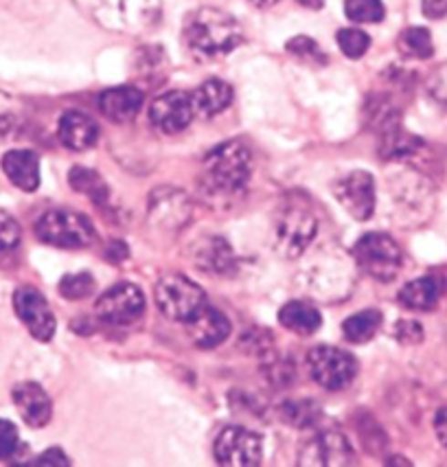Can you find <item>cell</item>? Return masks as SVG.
I'll return each instance as SVG.
<instances>
[{
  "label": "cell",
  "instance_id": "obj_1",
  "mask_svg": "<svg viewBox=\"0 0 447 467\" xmlns=\"http://www.w3.org/2000/svg\"><path fill=\"white\" fill-rule=\"evenodd\" d=\"M250 150L242 140H226L202 161L200 192L215 206H228L246 192L250 181Z\"/></svg>",
  "mask_w": 447,
  "mask_h": 467
},
{
  "label": "cell",
  "instance_id": "obj_2",
  "mask_svg": "<svg viewBox=\"0 0 447 467\" xmlns=\"http://www.w3.org/2000/svg\"><path fill=\"white\" fill-rule=\"evenodd\" d=\"M182 34L189 51L204 59L226 56L244 42L237 20L215 7H200L189 14Z\"/></svg>",
  "mask_w": 447,
  "mask_h": 467
},
{
  "label": "cell",
  "instance_id": "obj_3",
  "mask_svg": "<svg viewBox=\"0 0 447 467\" xmlns=\"http://www.w3.org/2000/svg\"><path fill=\"white\" fill-rule=\"evenodd\" d=\"M318 220L314 211L301 200H287L276 211L275 228H272V246L283 259H296L312 246Z\"/></svg>",
  "mask_w": 447,
  "mask_h": 467
},
{
  "label": "cell",
  "instance_id": "obj_4",
  "mask_svg": "<svg viewBox=\"0 0 447 467\" xmlns=\"http://www.w3.org/2000/svg\"><path fill=\"white\" fill-rule=\"evenodd\" d=\"M353 262L370 279L389 284L401 268V248L386 233L370 231L353 246Z\"/></svg>",
  "mask_w": 447,
  "mask_h": 467
},
{
  "label": "cell",
  "instance_id": "obj_5",
  "mask_svg": "<svg viewBox=\"0 0 447 467\" xmlns=\"http://www.w3.org/2000/svg\"><path fill=\"white\" fill-rule=\"evenodd\" d=\"M37 240L56 248H88L95 242V228L86 215L75 211H47L36 222Z\"/></svg>",
  "mask_w": 447,
  "mask_h": 467
},
{
  "label": "cell",
  "instance_id": "obj_6",
  "mask_svg": "<svg viewBox=\"0 0 447 467\" xmlns=\"http://www.w3.org/2000/svg\"><path fill=\"white\" fill-rule=\"evenodd\" d=\"M154 298L162 317H167L169 320H178V323H187L189 318H193L209 303L204 290L195 281L178 273L165 275L158 281L154 287Z\"/></svg>",
  "mask_w": 447,
  "mask_h": 467
},
{
  "label": "cell",
  "instance_id": "obj_7",
  "mask_svg": "<svg viewBox=\"0 0 447 467\" xmlns=\"http://www.w3.org/2000/svg\"><path fill=\"white\" fill-rule=\"evenodd\" d=\"M307 371L316 384L327 390H342L358 376V360L338 347H314L307 354Z\"/></svg>",
  "mask_w": 447,
  "mask_h": 467
},
{
  "label": "cell",
  "instance_id": "obj_8",
  "mask_svg": "<svg viewBox=\"0 0 447 467\" xmlns=\"http://www.w3.org/2000/svg\"><path fill=\"white\" fill-rule=\"evenodd\" d=\"M193 215V202L182 189L176 187H158L150 193L147 202V217L150 224L165 233H178L191 222Z\"/></svg>",
  "mask_w": 447,
  "mask_h": 467
},
{
  "label": "cell",
  "instance_id": "obj_9",
  "mask_svg": "<svg viewBox=\"0 0 447 467\" xmlns=\"http://www.w3.org/2000/svg\"><path fill=\"white\" fill-rule=\"evenodd\" d=\"M213 452H215V461L220 465L257 467L261 463V456H264V445H261L257 432L242 426H231L217 434Z\"/></svg>",
  "mask_w": 447,
  "mask_h": 467
},
{
  "label": "cell",
  "instance_id": "obj_10",
  "mask_svg": "<svg viewBox=\"0 0 447 467\" xmlns=\"http://www.w3.org/2000/svg\"><path fill=\"white\" fill-rule=\"evenodd\" d=\"M145 312V295L139 285L117 284L108 287L97 301V317L110 325H132L143 317Z\"/></svg>",
  "mask_w": 447,
  "mask_h": 467
},
{
  "label": "cell",
  "instance_id": "obj_11",
  "mask_svg": "<svg viewBox=\"0 0 447 467\" xmlns=\"http://www.w3.org/2000/svg\"><path fill=\"white\" fill-rule=\"evenodd\" d=\"M14 309L18 318L23 320L25 327L37 342H48L56 336L57 323L56 314L48 307V301L37 287L20 285L14 292Z\"/></svg>",
  "mask_w": 447,
  "mask_h": 467
},
{
  "label": "cell",
  "instance_id": "obj_12",
  "mask_svg": "<svg viewBox=\"0 0 447 467\" xmlns=\"http://www.w3.org/2000/svg\"><path fill=\"white\" fill-rule=\"evenodd\" d=\"M334 195L353 220L367 222L375 211V181L369 171H351L334 182Z\"/></svg>",
  "mask_w": 447,
  "mask_h": 467
},
{
  "label": "cell",
  "instance_id": "obj_13",
  "mask_svg": "<svg viewBox=\"0 0 447 467\" xmlns=\"http://www.w3.org/2000/svg\"><path fill=\"white\" fill-rule=\"evenodd\" d=\"M298 465L307 467H342L356 465V452L348 439L340 432H320L303 445Z\"/></svg>",
  "mask_w": 447,
  "mask_h": 467
},
{
  "label": "cell",
  "instance_id": "obj_14",
  "mask_svg": "<svg viewBox=\"0 0 447 467\" xmlns=\"http://www.w3.org/2000/svg\"><path fill=\"white\" fill-rule=\"evenodd\" d=\"M193 101L182 90H172L156 97L150 106V121L162 134H178L189 128L193 119Z\"/></svg>",
  "mask_w": 447,
  "mask_h": 467
},
{
  "label": "cell",
  "instance_id": "obj_15",
  "mask_svg": "<svg viewBox=\"0 0 447 467\" xmlns=\"http://www.w3.org/2000/svg\"><path fill=\"white\" fill-rule=\"evenodd\" d=\"M191 259L204 273L215 276H233L237 270V257L231 244L220 235L204 237L191 248Z\"/></svg>",
  "mask_w": 447,
  "mask_h": 467
},
{
  "label": "cell",
  "instance_id": "obj_16",
  "mask_svg": "<svg viewBox=\"0 0 447 467\" xmlns=\"http://www.w3.org/2000/svg\"><path fill=\"white\" fill-rule=\"evenodd\" d=\"M184 325H187L191 342L200 349H215L231 336V320L220 309L211 307L209 303Z\"/></svg>",
  "mask_w": 447,
  "mask_h": 467
},
{
  "label": "cell",
  "instance_id": "obj_17",
  "mask_svg": "<svg viewBox=\"0 0 447 467\" xmlns=\"http://www.w3.org/2000/svg\"><path fill=\"white\" fill-rule=\"evenodd\" d=\"M12 400L29 428H45L53 417V404L47 390L36 382H23L12 390Z\"/></svg>",
  "mask_w": 447,
  "mask_h": 467
},
{
  "label": "cell",
  "instance_id": "obj_18",
  "mask_svg": "<svg viewBox=\"0 0 447 467\" xmlns=\"http://www.w3.org/2000/svg\"><path fill=\"white\" fill-rule=\"evenodd\" d=\"M59 143L73 151H86L99 139V126L88 114L79 110H68L59 117L57 126Z\"/></svg>",
  "mask_w": 447,
  "mask_h": 467
},
{
  "label": "cell",
  "instance_id": "obj_19",
  "mask_svg": "<svg viewBox=\"0 0 447 467\" xmlns=\"http://www.w3.org/2000/svg\"><path fill=\"white\" fill-rule=\"evenodd\" d=\"M145 95L136 86H114L99 95V110L108 121L128 123L143 108Z\"/></svg>",
  "mask_w": 447,
  "mask_h": 467
},
{
  "label": "cell",
  "instance_id": "obj_20",
  "mask_svg": "<svg viewBox=\"0 0 447 467\" xmlns=\"http://www.w3.org/2000/svg\"><path fill=\"white\" fill-rule=\"evenodd\" d=\"M5 176L20 192H36L40 187V159L31 150H9L0 161Z\"/></svg>",
  "mask_w": 447,
  "mask_h": 467
},
{
  "label": "cell",
  "instance_id": "obj_21",
  "mask_svg": "<svg viewBox=\"0 0 447 467\" xmlns=\"http://www.w3.org/2000/svg\"><path fill=\"white\" fill-rule=\"evenodd\" d=\"M193 110L202 119H213L233 103V88L222 79H206L191 95Z\"/></svg>",
  "mask_w": 447,
  "mask_h": 467
},
{
  "label": "cell",
  "instance_id": "obj_22",
  "mask_svg": "<svg viewBox=\"0 0 447 467\" xmlns=\"http://www.w3.org/2000/svg\"><path fill=\"white\" fill-rule=\"evenodd\" d=\"M441 296V285L434 276H421V279H414L411 284H406L400 290V303L406 309L412 312H430L436 307Z\"/></svg>",
  "mask_w": 447,
  "mask_h": 467
},
{
  "label": "cell",
  "instance_id": "obj_23",
  "mask_svg": "<svg viewBox=\"0 0 447 467\" xmlns=\"http://www.w3.org/2000/svg\"><path fill=\"white\" fill-rule=\"evenodd\" d=\"M279 323L286 329L294 331V334L309 336L314 331H318L320 323H323V317L314 306L303 301H290L281 307L279 312Z\"/></svg>",
  "mask_w": 447,
  "mask_h": 467
},
{
  "label": "cell",
  "instance_id": "obj_24",
  "mask_svg": "<svg viewBox=\"0 0 447 467\" xmlns=\"http://www.w3.org/2000/svg\"><path fill=\"white\" fill-rule=\"evenodd\" d=\"M68 182L78 193L88 195L97 206L108 204V200H110V189H108L106 181H103L99 171L90 170V167H84V165L73 167L68 173Z\"/></svg>",
  "mask_w": 447,
  "mask_h": 467
},
{
  "label": "cell",
  "instance_id": "obj_25",
  "mask_svg": "<svg viewBox=\"0 0 447 467\" xmlns=\"http://www.w3.org/2000/svg\"><path fill=\"white\" fill-rule=\"evenodd\" d=\"M381 327V312L379 309L370 307V309H364V312H358L353 314V317H348L345 323H342V334H345V338L348 342H353V345H362V342H369L373 338L375 334H378Z\"/></svg>",
  "mask_w": 447,
  "mask_h": 467
},
{
  "label": "cell",
  "instance_id": "obj_26",
  "mask_svg": "<svg viewBox=\"0 0 447 467\" xmlns=\"http://www.w3.org/2000/svg\"><path fill=\"white\" fill-rule=\"evenodd\" d=\"M264 362H261V368H264L265 379L276 389H286L296 379V367L292 365V360H287L286 356L275 354V351H265Z\"/></svg>",
  "mask_w": 447,
  "mask_h": 467
},
{
  "label": "cell",
  "instance_id": "obj_27",
  "mask_svg": "<svg viewBox=\"0 0 447 467\" xmlns=\"http://www.w3.org/2000/svg\"><path fill=\"white\" fill-rule=\"evenodd\" d=\"M397 47L403 56L414 57V59H428L432 57L434 53V45H432V36H430L428 29L423 26H411L400 36L397 40Z\"/></svg>",
  "mask_w": 447,
  "mask_h": 467
},
{
  "label": "cell",
  "instance_id": "obj_28",
  "mask_svg": "<svg viewBox=\"0 0 447 467\" xmlns=\"http://www.w3.org/2000/svg\"><path fill=\"white\" fill-rule=\"evenodd\" d=\"M345 14L353 23L373 25L384 20L386 7L381 0H345Z\"/></svg>",
  "mask_w": 447,
  "mask_h": 467
},
{
  "label": "cell",
  "instance_id": "obj_29",
  "mask_svg": "<svg viewBox=\"0 0 447 467\" xmlns=\"http://www.w3.org/2000/svg\"><path fill=\"white\" fill-rule=\"evenodd\" d=\"M95 276L81 270V273L67 275L59 281V295L68 301H81V298H88L95 292Z\"/></svg>",
  "mask_w": 447,
  "mask_h": 467
},
{
  "label": "cell",
  "instance_id": "obj_30",
  "mask_svg": "<svg viewBox=\"0 0 447 467\" xmlns=\"http://www.w3.org/2000/svg\"><path fill=\"white\" fill-rule=\"evenodd\" d=\"M286 48L290 56L301 59V62L316 64V67H325L327 59H329L323 53V48L318 47V42L312 40V37H307V36L292 37V40L286 45Z\"/></svg>",
  "mask_w": 447,
  "mask_h": 467
},
{
  "label": "cell",
  "instance_id": "obj_31",
  "mask_svg": "<svg viewBox=\"0 0 447 467\" xmlns=\"http://www.w3.org/2000/svg\"><path fill=\"white\" fill-rule=\"evenodd\" d=\"M336 40L340 51L351 59H359L370 47V37L369 34H364L362 29H340L338 31Z\"/></svg>",
  "mask_w": 447,
  "mask_h": 467
},
{
  "label": "cell",
  "instance_id": "obj_32",
  "mask_svg": "<svg viewBox=\"0 0 447 467\" xmlns=\"http://www.w3.org/2000/svg\"><path fill=\"white\" fill-rule=\"evenodd\" d=\"M281 412L283 420L298 428H307L309 423H314L320 415L318 406L312 404V401H287V404H283Z\"/></svg>",
  "mask_w": 447,
  "mask_h": 467
},
{
  "label": "cell",
  "instance_id": "obj_33",
  "mask_svg": "<svg viewBox=\"0 0 447 467\" xmlns=\"http://www.w3.org/2000/svg\"><path fill=\"white\" fill-rule=\"evenodd\" d=\"M23 240V228L7 211L0 209V254L14 253Z\"/></svg>",
  "mask_w": 447,
  "mask_h": 467
},
{
  "label": "cell",
  "instance_id": "obj_34",
  "mask_svg": "<svg viewBox=\"0 0 447 467\" xmlns=\"http://www.w3.org/2000/svg\"><path fill=\"white\" fill-rule=\"evenodd\" d=\"M20 437H18V428L14 426L12 421L0 420V461L12 459L18 450Z\"/></svg>",
  "mask_w": 447,
  "mask_h": 467
},
{
  "label": "cell",
  "instance_id": "obj_35",
  "mask_svg": "<svg viewBox=\"0 0 447 467\" xmlns=\"http://www.w3.org/2000/svg\"><path fill=\"white\" fill-rule=\"evenodd\" d=\"M395 336H397V340L411 342V345H414V342H421L423 329H421V325L414 323V320H400L395 327Z\"/></svg>",
  "mask_w": 447,
  "mask_h": 467
},
{
  "label": "cell",
  "instance_id": "obj_36",
  "mask_svg": "<svg viewBox=\"0 0 447 467\" xmlns=\"http://www.w3.org/2000/svg\"><path fill=\"white\" fill-rule=\"evenodd\" d=\"M31 465H42V467H47V465H51V467H67V465H70V459H68V456L64 454L59 448H51V450H47V452H42L40 456H37V459H36Z\"/></svg>",
  "mask_w": 447,
  "mask_h": 467
},
{
  "label": "cell",
  "instance_id": "obj_37",
  "mask_svg": "<svg viewBox=\"0 0 447 467\" xmlns=\"http://www.w3.org/2000/svg\"><path fill=\"white\" fill-rule=\"evenodd\" d=\"M423 16L430 20H439L447 16V0H423L421 3Z\"/></svg>",
  "mask_w": 447,
  "mask_h": 467
},
{
  "label": "cell",
  "instance_id": "obj_38",
  "mask_svg": "<svg viewBox=\"0 0 447 467\" xmlns=\"http://www.w3.org/2000/svg\"><path fill=\"white\" fill-rule=\"evenodd\" d=\"M434 432L439 441L447 448V409H441L434 417Z\"/></svg>",
  "mask_w": 447,
  "mask_h": 467
},
{
  "label": "cell",
  "instance_id": "obj_39",
  "mask_svg": "<svg viewBox=\"0 0 447 467\" xmlns=\"http://www.w3.org/2000/svg\"><path fill=\"white\" fill-rule=\"evenodd\" d=\"M128 246H125L123 242H114L110 248H108V259H112V262H123V259H128Z\"/></svg>",
  "mask_w": 447,
  "mask_h": 467
},
{
  "label": "cell",
  "instance_id": "obj_40",
  "mask_svg": "<svg viewBox=\"0 0 447 467\" xmlns=\"http://www.w3.org/2000/svg\"><path fill=\"white\" fill-rule=\"evenodd\" d=\"M250 3H253L255 7H272V5H276L279 0H250Z\"/></svg>",
  "mask_w": 447,
  "mask_h": 467
},
{
  "label": "cell",
  "instance_id": "obj_41",
  "mask_svg": "<svg viewBox=\"0 0 447 467\" xmlns=\"http://www.w3.org/2000/svg\"><path fill=\"white\" fill-rule=\"evenodd\" d=\"M386 465H411V463H408L406 459H389V463Z\"/></svg>",
  "mask_w": 447,
  "mask_h": 467
}]
</instances>
